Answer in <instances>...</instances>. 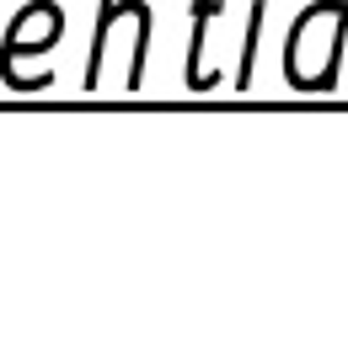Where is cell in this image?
<instances>
[]
</instances>
